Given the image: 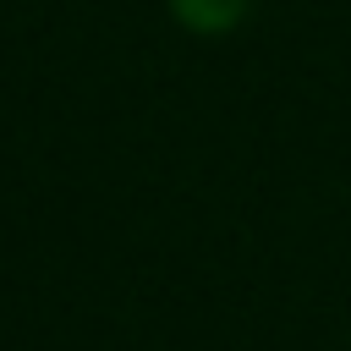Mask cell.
<instances>
[{"label":"cell","mask_w":351,"mask_h":351,"mask_svg":"<svg viewBox=\"0 0 351 351\" xmlns=\"http://www.w3.org/2000/svg\"><path fill=\"white\" fill-rule=\"evenodd\" d=\"M252 0H170V16L192 33V38H225L247 22Z\"/></svg>","instance_id":"cell-1"}]
</instances>
